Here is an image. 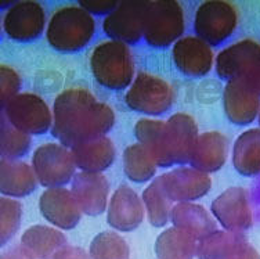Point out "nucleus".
<instances>
[{
	"mask_svg": "<svg viewBox=\"0 0 260 259\" xmlns=\"http://www.w3.org/2000/svg\"><path fill=\"white\" fill-rule=\"evenodd\" d=\"M53 118L51 135L68 149L104 137L115 125L114 110L83 88L62 90L54 100Z\"/></svg>",
	"mask_w": 260,
	"mask_h": 259,
	"instance_id": "1",
	"label": "nucleus"
},
{
	"mask_svg": "<svg viewBox=\"0 0 260 259\" xmlns=\"http://www.w3.org/2000/svg\"><path fill=\"white\" fill-rule=\"evenodd\" d=\"M91 74L105 89L123 90L135 80V59L129 45L105 40L95 46L90 55Z\"/></svg>",
	"mask_w": 260,
	"mask_h": 259,
	"instance_id": "2",
	"label": "nucleus"
},
{
	"mask_svg": "<svg viewBox=\"0 0 260 259\" xmlns=\"http://www.w3.org/2000/svg\"><path fill=\"white\" fill-rule=\"evenodd\" d=\"M95 32V21L90 13L79 5L65 6L51 15L46 38L57 51H79L91 40Z\"/></svg>",
	"mask_w": 260,
	"mask_h": 259,
	"instance_id": "3",
	"label": "nucleus"
},
{
	"mask_svg": "<svg viewBox=\"0 0 260 259\" xmlns=\"http://www.w3.org/2000/svg\"><path fill=\"white\" fill-rule=\"evenodd\" d=\"M175 97V90L165 79L140 72L126 92L125 104L136 112L158 117L172 108Z\"/></svg>",
	"mask_w": 260,
	"mask_h": 259,
	"instance_id": "4",
	"label": "nucleus"
},
{
	"mask_svg": "<svg viewBox=\"0 0 260 259\" xmlns=\"http://www.w3.org/2000/svg\"><path fill=\"white\" fill-rule=\"evenodd\" d=\"M185 30L184 10L176 0L150 2L144 39L152 47H168L181 39Z\"/></svg>",
	"mask_w": 260,
	"mask_h": 259,
	"instance_id": "5",
	"label": "nucleus"
},
{
	"mask_svg": "<svg viewBox=\"0 0 260 259\" xmlns=\"http://www.w3.org/2000/svg\"><path fill=\"white\" fill-rule=\"evenodd\" d=\"M238 25V11L225 0L202 2L194 15L197 36L208 45L219 46L229 39Z\"/></svg>",
	"mask_w": 260,
	"mask_h": 259,
	"instance_id": "6",
	"label": "nucleus"
},
{
	"mask_svg": "<svg viewBox=\"0 0 260 259\" xmlns=\"http://www.w3.org/2000/svg\"><path fill=\"white\" fill-rule=\"evenodd\" d=\"M2 117L29 136L45 135L53 128V111L35 93H20L2 107Z\"/></svg>",
	"mask_w": 260,
	"mask_h": 259,
	"instance_id": "7",
	"label": "nucleus"
},
{
	"mask_svg": "<svg viewBox=\"0 0 260 259\" xmlns=\"http://www.w3.org/2000/svg\"><path fill=\"white\" fill-rule=\"evenodd\" d=\"M32 168L39 185L47 189L62 187L75 178L76 165L71 149L61 143H45L32 155Z\"/></svg>",
	"mask_w": 260,
	"mask_h": 259,
	"instance_id": "8",
	"label": "nucleus"
},
{
	"mask_svg": "<svg viewBox=\"0 0 260 259\" xmlns=\"http://www.w3.org/2000/svg\"><path fill=\"white\" fill-rule=\"evenodd\" d=\"M150 0H127L107 15L103 21V31L110 39L136 45L144 38L145 20Z\"/></svg>",
	"mask_w": 260,
	"mask_h": 259,
	"instance_id": "9",
	"label": "nucleus"
},
{
	"mask_svg": "<svg viewBox=\"0 0 260 259\" xmlns=\"http://www.w3.org/2000/svg\"><path fill=\"white\" fill-rule=\"evenodd\" d=\"M210 214L223 230L245 233L253 224V211L248 190L240 186L225 189L213 199Z\"/></svg>",
	"mask_w": 260,
	"mask_h": 259,
	"instance_id": "10",
	"label": "nucleus"
},
{
	"mask_svg": "<svg viewBox=\"0 0 260 259\" xmlns=\"http://www.w3.org/2000/svg\"><path fill=\"white\" fill-rule=\"evenodd\" d=\"M6 10L3 30L15 42L25 43L35 40L47 30L49 21L46 20V11L38 2L21 0Z\"/></svg>",
	"mask_w": 260,
	"mask_h": 259,
	"instance_id": "11",
	"label": "nucleus"
},
{
	"mask_svg": "<svg viewBox=\"0 0 260 259\" xmlns=\"http://www.w3.org/2000/svg\"><path fill=\"white\" fill-rule=\"evenodd\" d=\"M259 65L260 43L253 39H242L227 46L215 61L216 74L225 82L245 79Z\"/></svg>",
	"mask_w": 260,
	"mask_h": 259,
	"instance_id": "12",
	"label": "nucleus"
},
{
	"mask_svg": "<svg viewBox=\"0 0 260 259\" xmlns=\"http://www.w3.org/2000/svg\"><path fill=\"white\" fill-rule=\"evenodd\" d=\"M198 132V125L190 114L177 112L165 121L164 143L170 164H190L195 141L200 136Z\"/></svg>",
	"mask_w": 260,
	"mask_h": 259,
	"instance_id": "13",
	"label": "nucleus"
},
{
	"mask_svg": "<svg viewBox=\"0 0 260 259\" xmlns=\"http://www.w3.org/2000/svg\"><path fill=\"white\" fill-rule=\"evenodd\" d=\"M162 187L173 203H194L212 189V178L192 166H180L159 176Z\"/></svg>",
	"mask_w": 260,
	"mask_h": 259,
	"instance_id": "14",
	"label": "nucleus"
},
{
	"mask_svg": "<svg viewBox=\"0 0 260 259\" xmlns=\"http://www.w3.org/2000/svg\"><path fill=\"white\" fill-rule=\"evenodd\" d=\"M39 211L51 226L60 230L75 229L83 214L72 191L65 187L46 189L39 197Z\"/></svg>",
	"mask_w": 260,
	"mask_h": 259,
	"instance_id": "15",
	"label": "nucleus"
},
{
	"mask_svg": "<svg viewBox=\"0 0 260 259\" xmlns=\"http://www.w3.org/2000/svg\"><path fill=\"white\" fill-rule=\"evenodd\" d=\"M172 59L181 74L191 78L205 76L215 65V55L206 42L198 36H183L172 47Z\"/></svg>",
	"mask_w": 260,
	"mask_h": 259,
	"instance_id": "16",
	"label": "nucleus"
},
{
	"mask_svg": "<svg viewBox=\"0 0 260 259\" xmlns=\"http://www.w3.org/2000/svg\"><path fill=\"white\" fill-rule=\"evenodd\" d=\"M145 215L143 199L129 186L122 185L111 195L107 222L116 232H133L143 223Z\"/></svg>",
	"mask_w": 260,
	"mask_h": 259,
	"instance_id": "17",
	"label": "nucleus"
},
{
	"mask_svg": "<svg viewBox=\"0 0 260 259\" xmlns=\"http://www.w3.org/2000/svg\"><path fill=\"white\" fill-rule=\"evenodd\" d=\"M71 191L85 215L99 216L108 210L110 182L103 174L78 172L71 182Z\"/></svg>",
	"mask_w": 260,
	"mask_h": 259,
	"instance_id": "18",
	"label": "nucleus"
},
{
	"mask_svg": "<svg viewBox=\"0 0 260 259\" xmlns=\"http://www.w3.org/2000/svg\"><path fill=\"white\" fill-rule=\"evenodd\" d=\"M223 108L231 124L246 126L259 120L260 97L244 80H230L223 90Z\"/></svg>",
	"mask_w": 260,
	"mask_h": 259,
	"instance_id": "19",
	"label": "nucleus"
},
{
	"mask_svg": "<svg viewBox=\"0 0 260 259\" xmlns=\"http://www.w3.org/2000/svg\"><path fill=\"white\" fill-rule=\"evenodd\" d=\"M229 155V140L221 132L201 133L195 141L190 165L204 174H213L224 166Z\"/></svg>",
	"mask_w": 260,
	"mask_h": 259,
	"instance_id": "20",
	"label": "nucleus"
},
{
	"mask_svg": "<svg viewBox=\"0 0 260 259\" xmlns=\"http://www.w3.org/2000/svg\"><path fill=\"white\" fill-rule=\"evenodd\" d=\"M71 153L76 168L90 174H103L112 166L116 157L115 146L107 136L76 146L71 149Z\"/></svg>",
	"mask_w": 260,
	"mask_h": 259,
	"instance_id": "21",
	"label": "nucleus"
},
{
	"mask_svg": "<svg viewBox=\"0 0 260 259\" xmlns=\"http://www.w3.org/2000/svg\"><path fill=\"white\" fill-rule=\"evenodd\" d=\"M170 222L198 241L217 230V222L213 215L205 210V207L195 203L176 204L170 214Z\"/></svg>",
	"mask_w": 260,
	"mask_h": 259,
	"instance_id": "22",
	"label": "nucleus"
},
{
	"mask_svg": "<svg viewBox=\"0 0 260 259\" xmlns=\"http://www.w3.org/2000/svg\"><path fill=\"white\" fill-rule=\"evenodd\" d=\"M20 245L30 259H53L55 252L67 245V237L54 226L34 224L21 236Z\"/></svg>",
	"mask_w": 260,
	"mask_h": 259,
	"instance_id": "23",
	"label": "nucleus"
},
{
	"mask_svg": "<svg viewBox=\"0 0 260 259\" xmlns=\"http://www.w3.org/2000/svg\"><path fill=\"white\" fill-rule=\"evenodd\" d=\"M34 168L22 161L2 160L0 164V191L2 197L22 198L32 194L38 187Z\"/></svg>",
	"mask_w": 260,
	"mask_h": 259,
	"instance_id": "24",
	"label": "nucleus"
},
{
	"mask_svg": "<svg viewBox=\"0 0 260 259\" xmlns=\"http://www.w3.org/2000/svg\"><path fill=\"white\" fill-rule=\"evenodd\" d=\"M233 165L245 178L260 175V126L242 132L233 146Z\"/></svg>",
	"mask_w": 260,
	"mask_h": 259,
	"instance_id": "25",
	"label": "nucleus"
},
{
	"mask_svg": "<svg viewBox=\"0 0 260 259\" xmlns=\"http://www.w3.org/2000/svg\"><path fill=\"white\" fill-rule=\"evenodd\" d=\"M197 248L198 240L175 226L164 230L155 241L156 259H194Z\"/></svg>",
	"mask_w": 260,
	"mask_h": 259,
	"instance_id": "26",
	"label": "nucleus"
},
{
	"mask_svg": "<svg viewBox=\"0 0 260 259\" xmlns=\"http://www.w3.org/2000/svg\"><path fill=\"white\" fill-rule=\"evenodd\" d=\"M164 128L165 121L141 118L135 125V136L139 143L148 150V153L155 160L158 168H172L173 165L170 164L168 158L164 143Z\"/></svg>",
	"mask_w": 260,
	"mask_h": 259,
	"instance_id": "27",
	"label": "nucleus"
},
{
	"mask_svg": "<svg viewBox=\"0 0 260 259\" xmlns=\"http://www.w3.org/2000/svg\"><path fill=\"white\" fill-rule=\"evenodd\" d=\"M141 199H143L145 214L151 226L158 227V229L165 227L168 222H170V214L175 205H172L173 201L168 197L162 187L159 176L145 187Z\"/></svg>",
	"mask_w": 260,
	"mask_h": 259,
	"instance_id": "28",
	"label": "nucleus"
},
{
	"mask_svg": "<svg viewBox=\"0 0 260 259\" xmlns=\"http://www.w3.org/2000/svg\"><path fill=\"white\" fill-rule=\"evenodd\" d=\"M158 169L155 160L140 143L127 146L123 151V170L127 179L135 183H145L154 179Z\"/></svg>",
	"mask_w": 260,
	"mask_h": 259,
	"instance_id": "29",
	"label": "nucleus"
},
{
	"mask_svg": "<svg viewBox=\"0 0 260 259\" xmlns=\"http://www.w3.org/2000/svg\"><path fill=\"white\" fill-rule=\"evenodd\" d=\"M244 233L227 230H216L198 241L197 258L198 259H227L240 244L246 241Z\"/></svg>",
	"mask_w": 260,
	"mask_h": 259,
	"instance_id": "30",
	"label": "nucleus"
},
{
	"mask_svg": "<svg viewBox=\"0 0 260 259\" xmlns=\"http://www.w3.org/2000/svg\"><path fill=\"white\" fill-rule=\"evenodd\" d=\"M90 259H130V247L116 232H101L91 240Z\"/></svg>",
	"mask_w": 260,
	"mask_h": 259,
	"instance_id": "31",
	"label": "nucleus"
},
{
	"mask_svg": "<svg viewBox=\"0 0 260 259\" xmlns=\"http://www.w3.org/2000/svg\"><path fill=\"white\" fill-rule=\"evenodd\" d=\"M30 136L21 132L2 117V132H0V154L2 160L18 161V158L29 151Z\"/></svg>",
	"mask_w": 260,
	"mask_h": 259,
	"instance_id": "32",
	"label": "nucleus"
},
{
	"mask_svg": "<svg viewBox=\"0 0 260 259\" xmlns=\"http://www.w3.org/2000/svg\"><path fill=\"white\" fill-rule=\"evenodd\" d=\"M24 207L18 199L0 198V244L5 247L20 230Z\"/></svg>",
	"mask_w": 260,
	"mask_h": 259,
	"instance_id": "33",
	"label": "nucleus"
},
{
	"mask_svg": "<svg viewBox=\"0 0 260 259\" xmlns=\"http://www.w3.org/2000/svg\"><path fill=\"white\" fill-rule=\"evenodd\" d=\"M21 80L20 74L9 65L0 67V104L6 105L15 96L20 95Z\"/></svg>",
	"mask_w": 260,
	"mask_h": 259,
	"instance_id": "34",
	"label": "nucleus"
},
{
	"mask_svg": "<svg viewBox=\"0 0 260 259\" xmlns=\"http://www.w3.org/2000/svg\"><path fill=\"white\" fill-rule=\"evenodd\" d=\"M120 2H114V0H80L78 5L83 7L87 13L91 15H110L119 6Z\"/></svg>",
	"mask_w": 260,
	"mask_h": 259,
	"instance_id": "35",
	"label": "nucleus"
},
{
	"mask_svg": "<svg viewBox=\"0 0 260 259\" xmlns=\"http://www.w3.org/2000/svg\"><path fill=\"white\" fill-rule=\"evenodd\" d=\"M53 259H90V255L82 247L67 244L55 252Z\"/></svg>",
	"mask_w": 260,
	"mask_h": 259,
	"instance_id": "36",
	"label": "nucleus"
},
{
	"mask_svg": "<svg viewBox=\"0 0 260 259\" xmlns=\"http://www.w3.org/2000/svg\"><path fill=\"white\" fill-rule=\"evenodd\" d=\"M227 259H260V254L259 251L253 245H250L249 241L246 240L242 244L238 245Z\"/></svg>",
	"mask_w": 260,
	"mask_h": 259,
	"instance_id": "37",
	"label": "nucleus"
},
{
	"mask_svg": "<svg viewBox=\"0 0 260 259\" xmlns=\"http://www.w3.org/2000/svg\"><path fill=\"white\" fill-rule=\"evenodd\" d=\"M241 80H244L246 85L249 86L250 89L253 90L256 95L260 97V65L259 67H256L255 70L252 71V72L246 76L245 79Z\"/></svg>",
	"mask_w": 260,
	"mask_h": 259,
	"instance_id": "38",
	"label": "nucleus"
},
{
	"mask_svg": "<svg viewBox=\"0 0 260 259\" xmlns=\"http://www.w3.org/2000/svg\"><path fill=\"white\" fill-rule=\"evenodd\" d=\"M0 259H30V258L25 254V251L21 248V245H15V247H11V248L3 251Z\"/></svg>",
	"mask_w": 260,
	"mask_h": 259,
	"instance_id": "39",
	"label": "nucleus"
},
{
	"mask_svg": "<svg viewBox=\"0 0 260 259\" xmlns=\"http://www.w3.org/2000/svg\"><path fill=\"white\" fill-rule=\"evenodd\" d=\"M257 121H259V125H260V115H259V120H257Z\"/></svg>",
	"mask_w": 260,
	"mask_h": 259,
	"instance_id": "40",
	"label": "nucleus"
}]
</instances>
